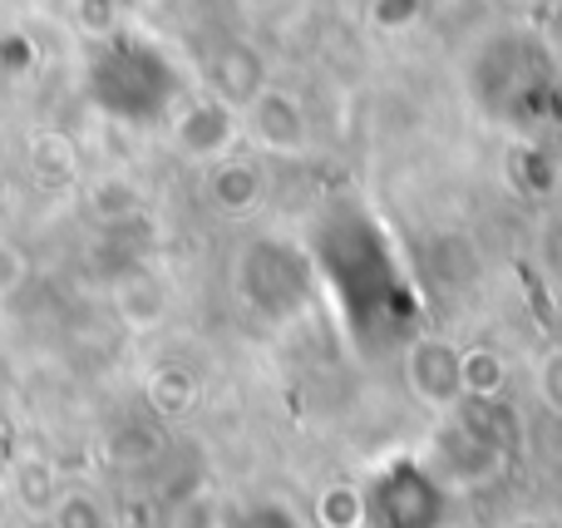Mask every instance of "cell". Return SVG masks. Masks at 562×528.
<instances>
[{
	"label": "cell",
	"mask_w": 562,
	"mask_h": 528,
	"mask_svg": "<svg viewBox=\"0 0 562 528\" xmlns=\"http://www.w3.org/2000/svg\"><path fill=\"white\" fill-rule=\"evenodd\" d=\"M306 257L316 287L336 306L340 332L350 336L360 356L405 351L415 341L419 296L409 282V267L400 262V247L380 227V217L356 198L326 203L306 227Z\"/></svg>",
	"instance_id": "cell-1"
},
{
	"label": "cell",
	"mask_w": 562,
	"mask_h": 528,
	"mask_svg": "<svg viewBox=\"0 0 562 528\" xmlns=\"http://www.w3.org/2000/svg\"><path fill=\"white\" fill-rule=\"evenodd\" d=\"M469 94L488 119L518 134L562 124V65L528 30H494L469 55Z\"/></svg>",
	"instance_id": "cell-2"
},
{
	"label": "cell",
	"mask_w": 562,
	"mask_h": 528,
	"mask_svg": "<svg viewBox=\"0 0 562 528\" xmlns=\"http://www.w3.org/2000/svg\"><path fill=\"white\" fill-rule=\"evenodd\" d=\"M85 89L109 119L119 124H168L183 104V69L158 40L134 30H109L99 35L85 69Z\"/></svg>",
	"instance_id": "cell-3"
},
{
	"label": "cell",
	"mask_w": 562,
	"mask_h": 528,
	"mask_svg": "<svg viewBox=\"0 0 562 528\" xmlns=\"http://www.w3.org/2000/svg\"><path fill=\"white\" fill-rule=\"evenodd\" d=\"M237 292L267 322L296 316L306 306V296L316 292V272H311L306 247L286 243V237H257L237 257Z\"/></svg>",
	"instance_id": "cell-4"
},
{
	"label": "cell",
	"mask_w": 562,
	"mask_h": 528,
	"mask_svg": "<svg viewBox=\"0 0 562 528\" xmlns=\"http://www.w3.org/2000/svg\"><path fill=\"white\" fill-rule=\"evenodd\" d=\"M370 528H445L449 524V484L439 470L419 460H395L375 470L360 499Z\"/></svg>",
	"instance_id": "cell-5"
},
{
	"label": "cell",
	"mask_w": 562,
	"mask_h": 528,
	"mask_svg": "<svg viewBox=\"0 0 562 528\" xmlns=\"http://www.w3.org/2000/svg\"><path fill=\"white\" fill-rule=\"evenodd\" d=\"M508 450V420L498 405L488 401H454L445 411V425H439V480H464L479 484L498 470Z\"/></svg>",
	"instance_id": "cell-6"
},
{
	"label": "cell",
	"mask_w": 562,
	"mask_h": 528,
	"mask_svg": "<svg viewBox=\"0 0 562 528\" xmlns=\"http://www.w3.org/2000/svg\"><path fill=\"white\" fill-rule=\"evenodd\" d=\"M168 134H173V148L188 158V164H217L237 148L243 138V109L227 104L217 94H198L183 99L168 119Z\"/></svg>",
	"instance_id": "cell-7"
},
{
	"label": "cell",
	"mask_w": 562,
	"mask_h": 528,
	"mask_svg": "<svg viewBox=\"0 0 562 528\" xmlns=\"http://www.w3.org/2000/svg\"><path fill=\"white\" fill-rule=\"evenodd\" d=\"M243 134L252 138L262 154H277V158L301 154V148H306V114H301V104L286 89L262 85L243 104Z\"/></svg>",
	"instance_id": "cell-8"
},
{
	"label": "cell",
	"mask_w": 562,
	"mask_h": 528,
	"mask_svg": "<svg viewBox=\"0 0 562 528\" xmlns=\"http://www.w3.org/2000/svg\"><path fill=\"white\" fill-rule=\"evenodd\" d=\"M405 375L415 385V395L435 411H449L454 401L469 395V366L464 356L454 351L449 341H409L405 346Z\"/></svg>",
	"instance_id": "cell-9"
},
{
	"label": "cell",
	"mask_w": 562,
	"mask_h": 528,
	"mask_svg": "<svg viewBox=\"0 0 562 528\" xmlns=\"http://www.w3.org/2000/svg\"><path fill=\"white\" fill-rule=\"evenodd\" d=\"M262 168L252 164V158H243L233 148L227 158H217V164H207V198H213L223 213H252L257 203H262Z\"/></svg>",
	"instance_id": "cell-10"
},
{
	"label": "cell",
	"mask_w": 562,
	"mask_h": 528,
	"mask_svg": "<svg viewBox=\"0 0 562 528\" xmlns=\"http://www.w3.org/2000/svg\"><path fill=\"white\" fill-rule=\"evenodd\" d=\"M262 85H267L262 59H257L247 45H223L213 59H207V94L227 99V104L243 109Z\"/></svg>",
	"instance_id": "cell-11"
},
{
	"label": "cell",
	"mask_w": 562,
	"mask_h": 528,
	"mask_svg": "<svg viewBox=\"0 0 562 528\" xmlns=\"http://www.w3.org/2000/svg\"><path fill=\"white\" fill-rule=\"evenodd\" d=\"M89 213L104 227H124L144 213V193H138V183H128V178H99V183L89 188Z\"/></svg>",
	"instance_id": "cell-12"
},
{
	"label": "cell",
	"mask_w": 562,
	"mask_h": 528,
	"mask_svg": "<svg viewBox=\"0 0 562 528\" xmlns=\"http://www.w3.org/2000/svg\"><path fill=\"white\" fill-rule=\"evenodd\" d=\"M217 528H301V519L277 499H257V504H243L233 509Z\"/></svg>",
	"instance_id": "cell-13"
},
{
	"label": "cell",
	"mask_w": 562,
	"mask_h": 528,
	"mask_svg": "<svg viewBox=\"0 0 562 528\" xmlns=\"http://www.w3.org/2000/svg\"><path fill=\"white\" fill-rule=\"evenodd\" d=\"M30 272H35V262H30V252L20 243H10V237H0V306L10 302V296H20L30 287Z\"/></svg>",
	"instance_id": "cell-14"
},
{
	"label": "cell",
	"mask_w": 562,
	"mask_h": 528,
	"mask_svg": "<svg viewBox=\"0 0 562 528\" xmlns=\"http://www.w3.org/2000/svg\"><path fill=\"white\" fill-rule=\"evenodd\" d=\"M188 395H193V385H188V375L178 371V366H164V371L148 381V401H154L158 411H183Z\"/></svg>",
	"instance_id": "cell-15"
},
{
	"label": "cell",
	"mask_w": 562,
	"mask_h": 528,
	"mask_svg": "<svg viewBox=\"0 0 562 528\" xmlns=\"http://www.w3.org/2000/svg\"><path fill=\"white\" fill-rule=\"evenodd\" d=\"M55 528H104V514L89 494H65L55 504Z\"/></svg>",
	"instance_id": "cell-16"
},
{
	"label": "cell",
	"mask_w": 562,
	"mask_h": 528,
	"mask_svg": "<svg viewBox=\"0 0 562 528\" xmlns=\"http://www.w3.org/2000/svg\"><path fill=\"white\" fill-rule=\"evenodd\" d=\"M538 395L562 415V351H548L538 366Z\"/></svg>",
	"instance_id": "cell-17"
},
{
	"label": "cell",
	"mask_w": 562,
	"mask_h": 528,
	"mask_svg": "<svg viewBox=\"0 0 562 528\" xmlns=\"http://www.w3.org/2000/svg\"><path fill=\"white\" fill-rule=\"evenodd\" d=\"M0 450H5V425H0Z\"/></svg>",
	"instance_id": "cell-18"
}]
</instances>
